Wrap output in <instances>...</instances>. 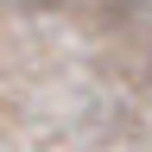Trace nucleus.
Here are the masks:
<instances>
[{
    "label": "nucleus",
    "mask_w": 152,
    "mask_h": 152,
    "mask_svg": "<svg viewBox=\"0 0 152 152\" xmlns=\"http://www.w3.org/2000/svg\"><path fill=\"white\" fill-rule=\"evenodd\" d=\"M32 7H51V0H32Z\"/></svg>",
    "instance_id": "f257e3e1"
}]
</instances>
